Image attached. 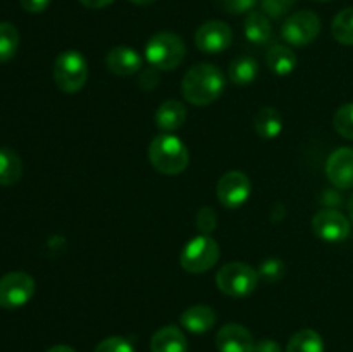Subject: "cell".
<instances>
[{
    "mask_svg": "<svg viewBox=\"0 0 353 352\" xmlns=\"http://www.w3.org/2000/svg\"><path fill=\"white\" fill-rule=\"evenodd\" d=\"M219 6L224 12L238 16V14L250 12L257 6V0H219Z\"/></svg>",
    "mask_w": 353,
    "mask_h": 352,
    "instance_id": "obj_31",
    "label": "cell"
},
{
    "mask_svg": "<svg viewBox=\"0 0 353 352\" xmlns=\"http://www.w3.org/2000/svg\"><path fill=\"white\" fill-rule=\"evenodd\" d=\"M233 41V31L224 21L212 19L203 23L195 33V45L203 54H221L230 48Z\"/></svg>",
    "mask_w": 353,
    "mask_h": 352,
    "instance_id": "obj_10",
    "label": "cell"
},
{
    "mask_svg": "<svg viewBox=\"0 0 353 352\" xmlns=\"http://www.w3.org/2000/svg\"><path fill=\"white\" fill-rule=\"evenodd\" d=\"M296 0H261V9L269 19H281L293 9Z\"/></svg>",
    "mask_w": 353,
    "mask_h": 352,
    "instance_id": "obj_28",
    "label": "cell"
},
{
    "mask_svg": "<svg viewBox=\"0 0 353 352\" xmlns=\"http://www.w3.org/2000/svg\"><path fill=\"white\" fill-rule=\"evenodd\" d=\"M254 352H283L281 345L271 338H264V340L257 342L254 347Z\"/></svg>",
    "mask_w": 353,
    "mask_h": 352,
    "instance_id": "obj_34",
    "label": "cell"
},
{
    "mask_svg": "<svg viewBox=\"0 0 353 352\" xmlns=\"http://www.w3.org/2000/svg\"><path fill=\"white\" fill-rule=\"evenodd\" d=\"M93 352H134L133 344L123 337L103 338Z\"/></svg>",
    "mask_w": 353,
    "mask_h": 352,
    "instance_id": "obj_29",
    "label": "cell"
},
{
    "mask_svg": "<svg viewBox=\"0 0 353 352\" xmlns=\"http://www.w3.org/2000/svg\"><path fill=\"white\" fill-rule=\"evenodd\" d=\"M19 47V31L12 23H0V62H7L16 55Z\"/></svg>",
    "mask_w": 353,
    "mask_h": 352,
    "instance_id": "obj_25",
    "label": "cell"
},
{
    "mask_svg": "<svg viewBox=\"0 0 353 352\" xmlns=\"http://www.w3.org/2000/svg\"><path fill=\"white\" fill-rule=\"evenodd\" d=\"M81 6H85L86 9H103V7L110 6L114 0H79Z\"/></svg>",
    "mask_w": 353,
    "mask_h": 352,
    "instance_id": "obj_35",
    "label": "cell"
},
{
    "mask_svg": "<svg viewBox=\"0 0 353 352\" xmlns=\"http://www.w3.org/2000/svg\"><path fill=\"white\" fill-rule=\"evenodd\" d=\"M221 257L219 244L210 235H199L192 238L179 255L181 268L192 275H202L217 264Z\"/></svg>",
    "mask_w": 353,
    "mask_h": 352,
    "instance_id": "obj_6",
    "label": "cell"
},
{
    "mask_svg": "<svg viewBox=\"0 0 353 352\" xmlns=\"http://www.w3.org/2000/svg\"><path fill=\"white\" fill-rule=\"evenodd\" d=\"M130 2L137 3V6H150V3H154L155 0H130Z\"/></svg>",
    "mask_w": 353,
    "mask_h": 352,
    "instance_id": "obj_37",
    "label": "cell"
},
{
    "mask_svg": "<svg viewBox=\"0 0 353 352\" xmlns=\"http://www.w3.org/2000/svg\"><path fill=\"white\" fill-rule=\"evenodd\" d=\"M245 37L255 45H265L272 38L271 19L262 10H250L243 23Z\"/></svg>",
    "mask_w": 353,
    "mask_h": 352,
    "instance_id": "obj_18",
    "label": "cell"
},
{
    "mask_svg": "<svg viewBox=\"0 0 353 352\" xmlns=\"http://www.w3.org/2000/svg\"><path fill=\"white\" fill-rule=\"evenodd\" d=\"M348 214H350V219H352V223H353V193H352L350 200H348Z\"/></svg>",
    "mask_w": 353,
    "mask_h": 352,
    "instance_id": "obj_38",
    "label": "cell"
},
{
    "mask_svg": "<svg viewBox=\"0 0 353 352\" xmlns=\"http://www.w3.org/2000/svg\"><path fill=\"white\" fill-rule=\"evenodd\" d=\"M317 2H330V0H317Z\"/></svg>",
    "mask_w": 353,
    "mask_h": 352,
    "instance_id": "obj_39",
    "label": "cell"
},
{
    "mask_svg": "<svg viewBox=\"0 0 353 352\" xmlns=\"http://www.w3.org/2000/svg\"><path fill=\"white\" fill-rule=\"evenodd\" d=\"M23 9L31 14H40L50 6V0H19Z\"/></svg>",
    "mask_w": 353,
    "mask_h": 352,
    "instance_id": "obj_33",
    "label": "cell"
},
{
    "mask_svg": "<svg viewBox=\"0 0 353 352\" xmlns=\"http://www.w3.org/2000/svg\"><path fill=\"white\" fill-rule=\"evenodd\" d=\"M226 79L223 71L210 62H202L186 71L181 81L183 97L196 107L216 102L224 92Z\"/></svg>",
    "mask_w": 353,
    "mask_h": 352,
    "instance_id": "obj_1",
    "label": "cell"
},
{
    "mask_svg": "<svg viewBox=\"0 0 353 352\" xmlns=\"http://www.w3.org/2000/svg\"><path fill=\"white\" fill-rule=\"evenodd\" d=\"M321 33V19L312 10H299L286 17L281 26V37L293 47H305L312 43Z\"/></svg>",
    "mask_w": 353,
    "mask_h": 352,
    "instance_id": "obj_7",
    "label": "cell"
},
{
    "mask_svg": "<svg viewBox=\"0 0 353 352\" xmlns=\"http://www.w3.org/2000/svg\"><path fill=\"white\" fill-rule=\"evenodd\" d=\"M143 64V59L131 47H114L107 52L105 66L116 76H131L138 72Z\"/></svg>",
    "mask_w": 353,
    "mask_h": 352,
    "instance_id": "obj_14",
    "label": "cell"
},
{
    "mask_svg": "<svg viewBox=\"0 0 353 352\" xmlns=\"http://www.w3.org/2000/svg\"><path fill=\"white\" fill-rule=\"evenodd\" d=\"M326 176L340 190L353 188V148L340 147L326 162Z\"/></svg>",
    "mask_w": 353,
    "mask_h": 352,
    "instance_id": "obj_12",
    "label": "cell"
},
{
    "mask_svg": "<svg viewBox=\"0 0 353 352\" xmlns=\"http://www.w3.org/2000/svg\"><path fill=\"white\" fill-rule=\"evenodd\" d=\"M219 352H254L255 342L250 331L238 323H228L216 335Z\"/></svg>",
    "mask_w": 353,
    "mask_h": 352,
    "instance_id": "obj_13",
    "label": "cell"
},
{
    "mask_svg": "<svg viewBox=\"0 0 353 352\" xmlns=\"http://www.w3.org/2000/svg\"><path fill=\"white\" fill-rule=\"evenodd\" d=\"M186 55V45L176 33L161 31L155 33L145 45V59L152 68L159 71H172L183 62Z\"/></svg>",
    "mask_w": 353,
    "mask_h": 352,
    "instance_id": "obj_3",
    "label": "cell"
},
{
    "mask_svg": "<svg viewBox=\"0 0 353 352\" xmlns=\"http://www.w3.org/2000/svg\"><path fill=\"white\" fill-rule=\"evenodd\" d=\"M333 38L341 45H353V7L340 10L331 24Z\"/></svg>",
    "mask_w": 353,
    "mask_h": 352,
    "instance_id": "obj_24",
    "label": "cell"
},
{
    "mask_svg": "<svg viewBox=\"0 0 353 352\" xmlns=\"http://www.w3.org/2000/svg\"><path fill=\"white\" fill-rule=\"evenodd\" d=\"M217 316L216 311L210 306H203V304H199V306H192L186 311H183V314L179 316V323L190 333H205V331L212 330L214 324H216Z\"/></svg>",
    "mask_w": 353,
    "mask_h": 352,
    "instance_id": "obj_16",
    "label": "cell"
},
{
    "mask_svg": "<svg viewBox=\"0 0 353 352\" xmlns=\"http://www.w3.org/2000/svg\"><path fill=\"white\" fill-rule=\"evenodd\" d=\"M259 273L257 269L252 268L250 264L234 261L228 262L217 271L216 285L224 295L236 297H248L259 285Z\"/></svg>",
    "mask_w": 353,
    "mask_h": 352,
    "instance_id": "obj_4",
    "label": "cell"
},
{
    "mask_svg": "<svg viewBox=\"0 0 353 352\" xmlns=\"http://www.w3.org/2000/svg\"><path fill=\"white\" fill-rule=\"evenodd\" d=\"M286 352H324V342L316 330L303 328L290 338Z\"/></svg>",
    "mask_w": 353,
    "mask_h": 352,
    "instance_id": "obj_23",
    "label": "cell"
},
{
    "mask_svg": "<svg viewBox=\"0 0 353 352\" xmlns=\"http://www.w3.org/2000/svg\"><path fill=\"white\" fill-rule=\"evenodd\" d=\"M312 231L324 242H343L350 235V221L336 209H323L312 217Z\"/></svg>",
    "mask_w": 353,
    "mask_h": 352,
    "instance_id": "obj_11",
    "label": "cell"
},
{
    "mask_svg": "<svg viewBox=\"0 0 353 352\" xmlns=\"http://www.w3.org/2000/svg\"><path fill=\"white\" fill-rule=\"evenodd\" d=\"M150 352H190L185 333L174 324L159 328L150 340Z\"/></svg>",
    "mask_w": 353,
    "mask_h": 352,
    "instance_id": "obj_17",
    "label": "cell"
},
{
    "mask_svg": "<svg viewBox=\"0 0 353 352\" xmlns=\"http://www.w3.org/2000/svg\"><path fill=\"white\" fill-rule=\"evenodd\" d=\"M217 226V216L212 207L205 206L196 214V228L202 235H210Z\"/></svg>",
    "mask_w": 353,
    "mask_h": 352,
    "instance_id": "obj_30",
    "label": "cell"
},
{
    "mask_svg": "<svg viewBox=\"0 0 353 352\" xmlns=\"http://www.w3.org/2000/svg\"><path fill=\"white\" fill-rule=\"evenodd\" d=\"M148 161L162 175L174 176L188 168L190 152L181 138L172 133H161L148 145Z\"/></svg>",
    "mask_w": 353,
    "mask_h": 352,
    "instance_id": "obj_2",
    "label": "cell"
},
{
    "mask_svg": "<svg viewBox=\"0 0 353 352\" xmlns=\"http://www.w3.org/2000/svg\"><path fill=\"white\" fill-rule=\"evenodd\" d=\"M159 83V69L152 68L141 71L140 78H138V85L141 90H154Z\"/></svg>",
    "mask_w": 353,
    "mask_h": 352,
    "instance_id": "obj_32",
    "label": "cell"
},
{
    "mask_svg": "<svg viewBox=\"0 0 353 352\" xmlns=\"http://www.w3.org/2000/svg\"><path fill=\"white\" fill-rule=\"evenodd\" d=\"M34 280L24 271H10L0 278V307L17 309L31 300L34 293Z\"/></svg>",
    "mask_w": 353,
    "mask_h": 352,
    "instance_id": "obj_8",
    "label": "cell"
},
{
    "mask_svg": "<svg viewBox=\"0 0 353 352\" xmlns=\"http://www.w3.org/2000/svg\"><path fill=\"white\" fill-rule=\"evenodd\" d=\"M47 352H76L74 349L72 347H69V345H54V347H50L48 349Z\"/></svg>",
    "mask_w": 353,
    "mask_h": 352,
    "instance_id": "obj_36",
    "label": "cell"
},
{
    "mask_svg": "<svg viewBox=\"0 0 353 352\" xmlns=\"http://www.w3.org/2000/svg\"><path fill=\"white\" fill-rule=\"evenodd\" d=\"M334 130L343 138L353 140V102L345 104L336 110L333 117Z\"/></svg>",
    "mask_w": 353,
    "mask_h": 352,
    "instance_id": "obj_26",
    "label": "cell"
},
{
    "mask_svg": "<svg viewBox=\"0 0 353 352\" xmlns=\"http://www.w3.org/2000/svg\"><path fill=\"white\" fill-rule=\"evenodd\" d=\"M186 117H188V110L185 104L171 99L159 106L155 113V124L162 133H172L186 123Z\"/></svg>",
    "mask_w": 353,
    "mask_h": 352,
    "instance_id": "obj_15",
    "label": "cell"
},
{
    "mask_svg": "<svg viewBox=\"0 0 353 352\" xmlns=\"http://www.w3.org/2000/svg\"><path fill=\"white\" fill-rule=\"evenodd\" d=\"M259 276L268 283L279 282L285 276V262L278 257H268L261 262L257 268Z\"/></svg>",
    "mask_w": 353,
    "mask_h": 352,
    "instance_id": "obj_27",
    "label": "cell"
},
{
    "mask_svg": "<svg viewBox=\"0 0 353 352\" xmlns=\"http://www.w3.org/2000/svg\"><path fill=\"white\" fill-rule=\"evenodd\" d=\"M255 133L265 140L278 138L283 131V117L274 107H262L254 119Z\"/></svg>",
    "mask_w": 353,
    "mask_h": 352,
    "instance_id": "obj_20",
    "label": "cell"
},
{
    "mask_svg": "<svg viewBox=\"0 0 353 352\" xmlns=\"http://www.w3.org/2000/svg\"><path fill=\"white\" fill-rule=\"evenodd\" d=\"M23 176V161L12 148H0V185H16Z\"/></svg>",
    "mask_w": 353,
    "mask_h": 352,
    "instance_id": "obj_22",
    "label": "cell"
},
{
    "mask_svg": "<svg viewBox=\"0 0 353 352\" xmlns=\"http://www.w3.org/2000/svg\"><path fill=\"white\" fill-rule=\"evenodd\" d=\"M296 62L299 59H296L295 52L286 45H272L265 54V64L278 76L292 75L296 68Z\"/></svg>",
    "mask_w": 353,
    "mask_h": 352,
    "instance_id": "obj_19",
    "label": "cell"
},
{
    "mask_svg": "<svg viewBox=\"0 0 353 352\" xmlns=\"http://www.w3.org/2000/svg\"><path fill=\"white\" fill-rule=\"evenodd\" d=\"M252 183L241 171H228L217 182V199L228 209H238L248 200Z\"/></svg>",
    "mask_w": 353,
    "mask_h": 352,
    "instance_id": "obj_9",
    "label": "cell"
},
{
    "mask_svg": "<svg viewBox=\"0 0 353 352\" xmlns=\"http://www.w3.org/2000/svg\"><path fill=\"white\" fill-rule=\"evenodd\" d=\"M228 76L234 85H250L259 76V64L250 55H238L228 69Z\"/></svg>",
    "mask_w": 353,
    "mask_h": 352,
    "instance_id": "obj_21",
    "label": "cell"
},
{
    "mask_svg": "<svg viewBox=\"0 0 353 352\" xmlns=\"http://www.w3.org/2000/svg\"><path fill=\"white\" fill-rule=\"evenodd\" d=\"M88 64L81 52L64 50L54 62V81L64 93H76L86 85Z\"/></svg>",
    "mask_w": 353,
    "mask_h": 352,
    "instance_id": "obj_5",
    "label": "cell"
}]
</instances>
